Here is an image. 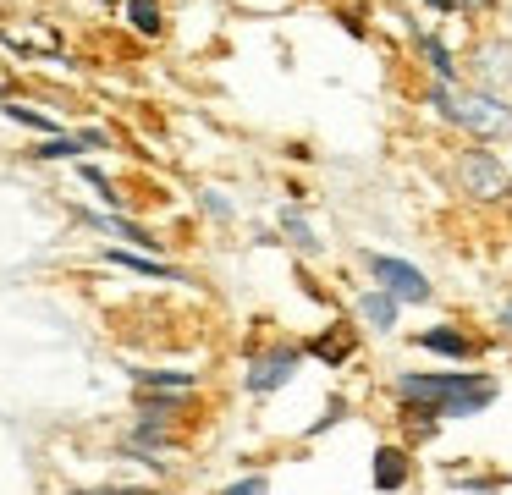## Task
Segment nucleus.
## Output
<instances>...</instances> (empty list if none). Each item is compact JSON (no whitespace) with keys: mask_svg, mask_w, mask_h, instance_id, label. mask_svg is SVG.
<instances>
[{"mask_svg":"<svg viewBox=\"0 0 512 495\" xmlns=\"http://www.w3.org/2000/svg\"><path fill=\"white\" fill-rule=\"evenodd\" d=\"M375 484H380V490H402V484H408V451H402V446H380L375 451Z\"/></svg>","mask_w":512,"mask_h":495,"instance_id":"7","label":"nucleus"},{"mask_svg":"<svg viewBox=\"0 0 512 495\" xmlns=\"http://www.w3.org/2000/svg\"><path fill=\"white\" fill-rule=\"evenodd\" d=\"M358 314H364V325H375V330H391L397 325V297L380 286V292H364L358 297Z\"/></svg>","mask_w":512,"mask_h":495,"instance_id":"8","label":"nucleus"},{"mask_svg":"<svg viewBox=\"0 0 512 495\" xmlns=\"http://www.w3.org/2000/svg\"><path fill=\"white\" fill-rule=\"evenodd\" d=\"M309 352H314L320 363H331V369H336V363L353 358V330H342V325L325 330V336H314V341H309Z\"/></svg>","mask_w":512,"mask_h":495,"instance_id":"9","label":"nucleus"},{"mask_svg":"<svg viewBox=\"0 0 512 495\" xmlns=\"http://www.w3.org/2000/svg\"><path fill=\"white\" fill-rule=\"evenodd\" d=\"M83 495H149V490H83Z\"/></svg>","mask_w":512,"mask_h":495,"instance_id":"18","label":"nucleus"},{"mask_svg":"<svg viewBox=\"0 0 512 495\" xmlns=\"http://www.w3.org/2000/svg\"><path fill=\"white\" fill-rule=\"evenodd\" d=\"M292 369H298V347H270L265 358L248 363V391H276V385L292 380Z\"/></svg>","mask_w":512,"mask_h":495,"instance_id":"4","label":"nucleus"},{"mask_svg":"<svg viewBox=\"0 0 512 495\" xmlns=\"http://www.w3.org/2000/svg\"><path fill=\"white\" fill-rule=\"evenodd\" d=\"M430 105L446 110L452 121H463V127L479 132V138H501V132H512V110L501 105V99H490V94H474V88L457 94L452 83H435L430 88Z\"/></svg>","mask_w":512,"mask_h":495,"instance_id":"2","label":"nucleus"},{"mask_svg":"<svg viewBox=\"0 0 512 495\" xmlns=\"http://www.w3.org/2000/svg\"><path fill=\"white\" fill-rule=\"evenodd\" d=\"M127 11H133V28L138 33H149V39L160 33V6H155V0H133Z\"/></svg>","mask_w":512,"mask_h":495,"instance_id":"12","label":"nucleus"},{"mask_svg":"<svg viewBox=\"0 0 512 495\" xmlns=\"http://www.w3.org/2000/svg\"><path fill=\"white\" fill-rule=\"evenodd\" d=\"M39 160H67V154H83V138H50V143H39Z\"/></svg>","mask_w":512,"mask_h":495,"instance_id":"14","label":"nucleus"},{"mask_svg":"<svg viewBox=\"0 0 512 495\" xmlns=\"http://www.w3.org/2000/svg\"><path fill=\"white\" fill-rule=\"evenodd\" d=\"M144 391H193V374H138Z\"/></svg>","mask_w":512,"mask_h":495,"instance_id":"13","label":"nucleus"},{"mask_svg":"<svg viewBox=\"0 0 512 495\" xmlns=\"http://www.w3.org/2000/svg\"><path fill=\"white\" fill-rule=\"evenodd\" d=\"M424 55H430V66H435V83H452L457 77V66H452V55H446L441 39H424Z\"/></svg>","mask_w":512,"mask_h":495,"instance_id":"11","label":"nucleus"},{"mask_svg":"<svg viewBox=\"0 0 512 495\" xmlns=\"http://www.w3.org/2000/svg\"><path fill=\"white\" fill-rule=\"evenodd\" d=\"M369 270H375V281L386 286L397 303H424V297H430V281H424V270H413V264L391 259V253H369Z\"/></svg>","mask_w":512,"mask_h":495,"instance_id":"3","label":"nucleus"},{"mask_svg":"<svg viewBox=\"0 0 512 495\" xmlns=\"http://www.w3.org/2000/svg\"><path fill=\"white\" fill-rule=\"evenodd\" d=\"M281 220H287V231H292V237H298V248H314V237H309V226H303V220H298V215H292V209H287V215H281Z\"/></svg>","mask_w":512,"mask_h":495,"instance_id":"17","label":"nucleus"},{"mask_svg":"<svg viewBox=\"0 0 512 495\" xmlns=\"http://www.w3.org/2000/svg\"><path fill=\"white\" fill-rule=\"evenodd\" d=\"M419 341L424 352H441V358H474V341L463 336V330H452V325H430V330H419Z\"/></svg>","mask_w":512,"mask_h":495,"instance_id":"6","label":"nucleus"},{"mask_svg":"<svg viewBox=\"0 0 512 495\" xmlns=\"http://www.w3.org/2000/svg\"><path fill=\"white\" fill-rule=\"evenodd\" d=\"M501 325H507V330H512V303H507V308H501Z\"/></svg>","mask_w":512,"mask_h":495,"instance_id":"19","label":"nucleus"},{"mask_svg":"<svg viewBox=\"0 0 512 495\" xmlns=\"http://www.w3.org/2000/svg\"><path fill=\"white\" fill-rule=\"evenodd\" d=\"M6 116H12V121H23V127H34V132H56V121H50V116H39V110H28V105H6Z\"/></svg>","mask_w":512,"mask_h":495,"instance_id":"15","label":"nucleus"},{"mask_svg":"<svg viewBox=\"0 0 512 495\" xmlns=\"http://www.w3.org/2000/svg\"><path fill=\"white\" fill-rule=\"evenodd\" d=\"M221 495H265V473H248V479H237L232 490H221Z\"/></svg>","mask_w":512,"mask_h":495,"instance_id":"16","label":"nucleus"},{"mask_svg":"<svg viewBox=\"0 0 512 495\" xmlns=\"http://www.w3.org/2000/svg\"><path fill=\"white\" fill-rule=\"evenodd\" d=\"M463 187H468L474 198H496L501 187H507V171H501L496 154L474 149V154H463Z\"/></svg>","mask_w":512,"mask_h":495,"instance_id":"5","label":"nucleus"},{"mask_svg":"<svg viewBox=\"0 0 512 495\" xmlns=\"http://www.w3.org/2000/svg\"><path fill=\"white\" fill-rule=\"evenodd\" d=\"M111 264H127V270H138V275H160V281H177V270H166V264H155V259H133V253H105Z\"/></svg>","mask_w":512,"mask_h":495,"instance_id":"10","label":"nucleus"},{"mask_svg":"<svg viewBox=\"0 0 512 495\" xmlns=\"http://www.w3.org/2000/svg\"><path fill=\"white\" fill-rule=\"evenodd\" d=\"M397 396L408 407H430L441 418H468L496 402V380L490 374H402Z\"/></svg>","mask_w":512,"mask_h":495,"instance_id":"1","label":"nucleus"}]
</instances>
